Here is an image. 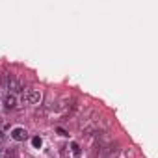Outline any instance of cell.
Returning <instances> with one entry per match:
<instances>
[{"instance_id":"1","label":"cell","mask_w":158,"mask_h":158,"mask_svg":"<svg viewBox=\"0 0 158 158\" xmlns=\"http://www.w3.org/2000/svg\"><path fill=\"white\" fill-rule=\"evenodd\" d=\"M2 89L10 91L11 95H17V93H21V91H24L23 82L19 80V78L11 76V74H4V76H2Z\"/></svg>"},{"instance_id":"2","label":"cell","mask_w":158,"mask_h":158,"mask_svg":"<svg viewBox=\"0 0 158 158\" xmlns=\"http://www.w3.org/2000/svg\"><path fill=\"white\" fill-rule=\"evenodd\" d=\"M43 101V93L41 89H26L23 91V104H41Z\"/></svg>"},{"instance_id":"3","label":"cell","mask_w":158,"mask_h":158,"mask_svg":"<svg viewBox=\"0 0 158 158\" xmlns=\"http://www.w3.org/2000/svg\"><path fill=\"white\" fill-rule=\"evenodd\" d=\"M26 138H28L26 128H23V127H15V128L11 130V139H15V141H24Z\"/></svg>"},{"instance_id":"4","label":"cell","mask_w":158,"mask_h":158,"mask_svg":"<svg viewBox=\"0 0 158 158\" xmlns=\"http://www.w3.org/2000/svg\"><path fill=\"white\" fill-rule=\"evenodd\" d=\"M4 106H6L8 110L17 108V97H15V95H11V93H8V95H6V99H4Z\"/></svg>"},{"instance_id":"5","label":"cell","mask_w":158,"mask_h":158,"mask_svg":"<svg viewBox=\"0 0 158 158\" xmlns=\"http://www.w3.org/2000/svg\"><path fill=\"white\" fill-rule=\"evenodd\" d=\"M69 147H71V152H73V156H74V158H80V156H82L80 145H78L76 141H71V145H69Z\"/></svg>"},{"instance_id":"6","label":"cell","mask_w":158,"mask_h":158,"mask_svg":"<svg viewBox=\"0 0 158 158\" xmlns=\"http://www.w3.org/2000/svg\"><path fill=\"white\" fill-rule=\"evenodd\" d=\"M117 156H119V149H115V147L112 145V147H110V151H108V154H106L104 158H117Z\"/></svg>"},{"instance_id":"7","label":"cell","mask_w":158,"mask_h":158,"mask_svg":"<svg viewBox=\"0 0 158 158\" xmlns=\"http://www.w3.org/2000/svg\"><path fill=\"white\" fill-rule=\"evenodd\" d=\"M32 145H34L35 149H39V147L43 145V139H41V136H34V138H32Z\"/></svg>"},{"instance_id":"8","label":"cell","mask_w":158,"mask_h":158,"mask_svg":"<svg viewBox=\"0 0 158 158\" xmlns=\"http://www.w3.org/2000/svg\"><path fill=\"white\" fill-rule=\"evenodd\" d=\"M56 132H58L60 136H67V130H63L61 127H58V128H56Z\"/></svg>"}]
</instances>
